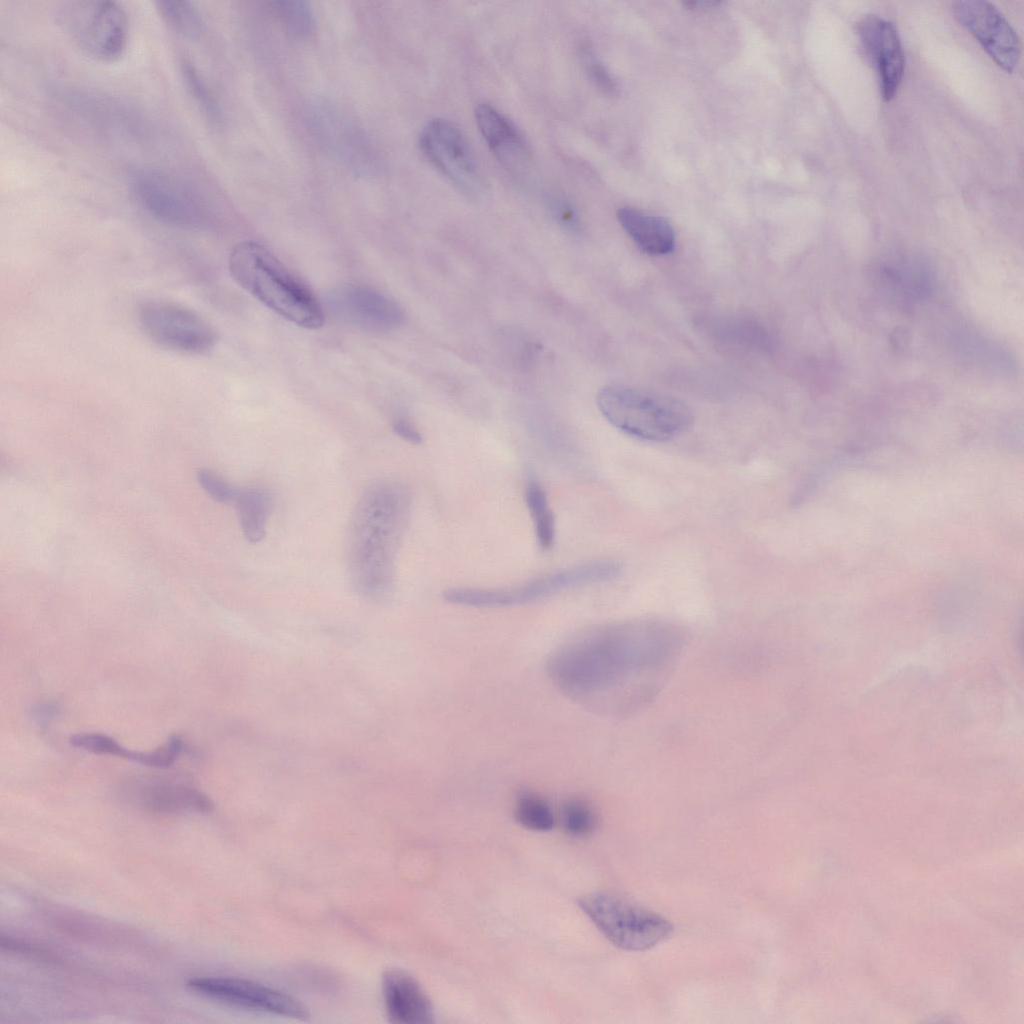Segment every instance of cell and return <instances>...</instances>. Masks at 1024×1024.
<instances>
[{
    "label": "cell",
    "mask_w": 1024,
    "mask_h": 1024,
    "mask_svg": "<svg viewBox=\"0 0 1024 1024\" xmlns=\"http://www.w3.org/2000/svg\"><path fill=\"white\" fill-rule=\"evenodd\" d=\"M58 713L56 705L48 702L37 703L32 708V716L38 722H47Z\"/></svg>",
    "instance_id": "31"
},
{
    "label": "cell",
    "mask_w": 1024,
    "mask_h": 1024,
    "mask_svg": "<svg viewBox=\"0 0 1024 1024\" xmlns=\"http://www.w3.org/2000/svg\"><path fill=\"white\" fill-rule=\"evenodd\" d=\"M155 6L163 22L177 34L190 39L201 35L203 19L192 2L164 0L155 2Z\"/></svg>",
    "instance_id": "21"
},
{
    "label": "cell",
    "mask_w": 1024,
    "mask_h": 1024,
    "mask_svg": "<svg viewBox=\"0 0 1024 1024\" xmlns=\"http://www.w3.org/2000/svg\"><path fill=\"white\" fill-rule=\"evenodd\" d=\"M475 121L490 150L506 166L517 168L528 159L526 141L515 124L488 103L475 108Z\"/></svg>",
    "instance_id": "17"
},
{
    "label": "cell",
    "mask_w": 1024,
    "mask_h": 1024,
    "mask_svg": "<svg viewBox=\"0 0 1024 1024\" xmlns=\"http://www.w3.org/2000/svg\"><path fill=\"white\" fill-rule=\"evenodd\" d=\"M58 21L74 44L94 60L115 62L127 49L129 20L115 1L67 2L58 12Z\"/></svg>",
    "instance_id": "8"
},
{
    "label": "cell",
    "mask_w": 1024,
    "mask_h": 1024,
    "mask_svg": "<svg viewBox=\"0 0 1024 1024\" xmlns=\"http://www.w3.org/2000/svg\"><path fill=\"white\" fill-rule=\"evenodd\" d=\"M238 518L244 537L250 543L260 542L266 535L267 521L272 510V497L261 487L238 491L236 499Z\"/></svg>",
    "instance_id": "19"
},
{
    "label": "cell",
    "mask_w": 1024,
    "mask_h": 1024,
    "mask_svg": "<svg viewBox=\"0 0 1024 1024\" xmlns=\"http://www.w3.org/2000/svg\"><path fill=\"white\" fill-rule=\"evenodd\" d=\"M383 999L389 1020L423 1024L433 1021V1007L420 984L407 972L389 969L382 976Z\"/></svg>",
    "instance_id": "16"
},
{
    "label": "cell",
    "mask_w": 1024,
    "mask_h": 1024,
    "mask_svg": "<svg viewBox=\"0 0 1024 1024\" xmlns=\"http://www.w3.org/2000/svg\"><path fill=\"white\" fill-rule=\"evenodd\" d=\"M622 571L620 562L596 559L545 573L524 582L497 588L453 587L443 592L445 601L469 607L498 608L532 603L561 591L608 581Z\"/></svg>",
    "instance_id": "5"
},
{
    "label": "cell",
    "mask_w": 1024,
    "mask_h": 1024,
    "mask_svg": "<svg viewBox=\"0 0 1024 1024\" xmlns=\"http://www.w3.org/2000/svg\"><path fill=\"white\" fill-rule=\"evenodd\" d=\"M138 205L155 220L179 229L204 231L214 214L204 196L191 184L165 170L138 168L129 176Z\"/></svg>",
    "instance_id": "6"
},
{
    "label": "cell",
    "mask_w": 1024,
    "mask_h": 1024,
    "mask_svg": "<svg viewBox=\"0 0 1024 1024\" xmlns=\"http://www.w3.org/2000/svg\"><path fill=\"white\" fill-rule=\"evenodd\" d=\"M144 334L158 346L182 354L209 352L217 342L212 325L193 309L166 299H149L138 308Z\"/></svg>",
    "instance_id": "9"
},
{
    "label": "cell",
    "mask_w": 1024,
    "mask_h": 1024,
    "mask_svg": "<svg viewBox=\"0 0 1024 1024\" xmlns=\"http://www.w3.org/2000/svg\"><path fill=\"white\" fill-rule=\"evenodd\" d=\"M721 4H722V2H720V1H708V0L688 1V2H684L683 3V5L687 6V8L691 9V10H707V9L715 8V7H717V6L721 5Z\"/></svg>",
    "instance_id": "32"
},
{
    "label": "cell",
    "mask_w": 1024,
    "mask_h": 1024,
    "mask_svg": "<svg viewBox=\"0 0 1024 1024\" xmlns=\"http://www.w3.org/2000/svg\"><path fill=\"white\" fill-rule=\"evenodd\" d=\"M410 504L401 483L381 479L367 487L355 506L347 536L348 564L355 589L365 597H384L393 587Z\"/></svg>",
    "instance_id": "2"
},
{
    "label": "cell",
    "mask_w": 1024,
    "mask_h": 1024,
    "mask_svg": "<svg viewBox=\"0 0 1024 1024\" xmlns=\"http://www.w3.org/2000/svg\"><path fill=\"white\" fill-rule=\"evenodd\" d=\"M393 431L403 440L419 445L423 441V437L417 427L409 419L405 417H397L392 423Z\"/></svg>",
    "instance_id": "30"
},
{
    "label": "cell",
    "mask_w": 1024,
    "mask_h": 1024,
    "mask_svg": "<svg viewBox=\"0 0 1024 1024\" xmlns=\"http://www.w3.org/2000/svg\"><path fill=\"white\" fill-rule=\"evenodd\" d=\"M524 499L538 546L542 550L551 549L556 534L555 518L546 491L536 479L526 481Z\"/></svg>",
    "instance_id": "20"
},
{
    "label": "cell",
    "mask_w": 1024,
    "mask_h": 1024,
    "mask_svg": "<svg viewBox=\"0 0 1024 1024\" xmlns=\"http://www.w3.org/2000/svg\"><path fill=\"white\" fill-rule=\"evenodd\" d=\"M514 815L519 824L534 831H548L555 824L550 804L538 794L523 791L515 801Z\"/></svg>",
    "instance_id": "22"
},
{
    "label": "cell",
    "mask_w": 1024,
    "mask_h": 1024,
    "mask_svg": "<svg viewBox=\"0 0 1024 1024\" xmlns=\"http://www.w3.org/2000/svg\"><path fill=\"white\" fill-rule=\"evenodd\" d=\"M578 905L612 944L624 950L650 949L674 929L662 915L608 892L583 895Z\"/></svg>",
    "instance_id": "7"
},
{
    "label": "cell",
    "mask_w": 1024,
    "mask_h": 1024,
    "mask_svg": "<svg viewBox=\"0 0 1024 1024\" xmlns=\"http://www.w3.org/2000/svg\"><path fill=\"white\" fill-rule=\"evenodd\" d=\"M124 791L130 802L154 814L208 813L213 809V803L205 793L182 780L140 778L129 782Z\"/></svg>",
    "instance_id": "14"
},
{
    "label": "cell",
    "mask_w": 1024,
    "mask_h": 1024,
    "mask_svg": "<svg viewBox=\"0 0 1024 1024\" xmlns=\"http://www.w3.org/2000/svg\"><path fill=\"white\" fill-rule=\"evenodd\" d=\"M617 218L626 233L645 253L663 255L674 249V230L665 218L632 207L620 208Z\"/></svg>",
    "instance_id": "18"
},
{
    "label": "cell",
    "mask_w": 1024,
    "mask_h": 1024,
    "mask_svg": "<svg viewBox=\"0 0 1024 1024\" xmlns=\"http://www.w3.org/2000/svg\"><path fill=\"white\" fill-rule=\"evenodd\" d=\"M271 9L293 36L309 37L315 26L309 3L300 0H279L271 3Z\"/></svg>",
    "instance_id": "24"
},
{
    "label": "cell",
    "mask_w": 1024,
    "mask_h": 1024,
    "mask_svg": "<svg viewBox=\"0 0 1024 1024\" xmlns=\"http://www.w3.org/2000/svg\"><path fill=\"white\" fill-rule=\"evenodd\" d=\"M69 741L72 746L94 754L120 757L145 766L149 763V751L130 750L105 734L78 733L71 736Z\"/></svg>",
    "instance_id": "23"
},
{
    "label": "cell",
    "mask_w": 1024,
    "mask_h": 1024,
    "mask_svg": "<svg viewBox=\"0 0 1024 1024\" xmlns=\"http://www.w3.org/2000/svg\"><path fill=\"white\" fill-rule=\"evenodd\" d=\"M683 644L673 627L652 621L590 627L549 655L546 672L567 697L595 711L621 708L636 678L674 659Z\"/></svg>",
    "instance_id": "1"
},
{
    "label": "cell",
    "mask_w": 1024,
    "mask_h": 1024,
    "mask_svg": "<svg viewBox=\"0 0 1024 1024\" xmlns=\"http://www.w3.org/2000/svg\"><path fill=\"white\" fill-rule=\"evenodd\" d=\"M952 12L999 67L1014 71L1020 58V39L996 6L983 0H959L952 4Z\"/></svg>",
    "instance_id": "12"
},
{
    "label": "cell",
    "mask_w": 1024,
    "mask_h": 1024,
    "mask_svg": "<svg viewBox=\"0 0 1024 1024\" xmlns=\"http://www.w3.org/2000/svg\"><path fill=\"white\" fill-rule=\"evenodd\" d=\"M228 267L244 290L281 317L306 329L323 325L322 306L313 293L261 244H236Z\"/></svg>",
    "instance_id": "3"
},
{
    "label": "cell",
    "mask_w": 1024,
    "mask_h": 1024,
    "mask_svg": "<svg viewBox=\"0 0 1024 1024\" xmlns=\"http://www.w3.org/2000/svg\"><path fill=\"white\" fill-rule=\"evenodd\" d=\"M425 158L463 193L474 196L482 189L477 161L462 131L450 120L434 118L419 135Z\"/></svg>",
    "instance_id": "10"
},
{
    "label": "cell",
    "mask_w": 1024,
    "mask_h": 1024,
    "mask_svg": "<svg viewBox=\"0 0 1024 1024\" xmlns=\"http://www.w3.org/2000/svg\"><path fill=\"white\" fill-rule=\"evenodd\" d=\"M329 310L341 321L369 332H388L404 319L400 305L380 291L362 285H344L327 296Z\"/></svg>",
    "instance_id": "13"
},
{
    "label": "cell",
    "mask_w": 1024,
    "mask_h": 1024,
    "mask_svg": "<svg viewBox=\"0 0 1024 1024\" xmlns=\"http://www.w3.org/2000/svg\"><path fill=\"white\" fill-rule=\"evenodd\" d=\"M550 208L559 224L571 231L579 229L580 223L577 212L567 199L560 196L552 198Z\"/></svg>",
    "instance_id": "29"
},
{
    "label": "cell",
    "mask_w": 1024,
    "mask_h": 1024,
    "mask_svg": "<svg viewBox=\"0 0 1024 1024\" xmlns=\"http://www.w3.org/2000/svg\"><path fill=\"white\" fill-rule=\"evenodd\" d=\"M198 480L203 489L216 501L222 503L235 501L239 489L233 487L217 473L202 469L198 472Z\"/></svg>",
    "instance_id": "27"
},
{
    "label": "cell",
    "mask_w": 1024,
    "mask_h": 1024,
    "mask_svg": "<svg viewBox=\"0 0 1024 1024\" xmlns=\"http://www.w3.org/2000/svg\"><path fill=\"white\" fill-rule=\"evenodd\" d=\"M181 74L188 92L203 113L211 120H218L220 112L217 102L193 63L183 60L181 62Z\"/></svg>",
    "instance_id": "25"
},
{
    "label": "cell",
    "mask_w": 1024,
    "mask_h": 1024,
    "mask_svg": "<svg viewBox=\"0 0 1024 1024\" xmlns=\"http://www.w3.org/2000/svg\"><path fill=\"white\" fill-rule=\"evenodd\" d=\"M858 35L865 54L879 79L882 98L891 101L904 73V53L895 26L876 15H866L858 23Z\"/></svg>",
    "instance_id": "15"
},
{
    "label": "cell",
    "mask_w": 1024,
    "mask_h": 1024,
    "mask_svg": "<svg viewBox=\"0 0 1024 1024\" xmlns=\"http://www.w3.org/2000/svg\"><path fill=\"white\" fill-rule=\"evenodd\" d=\"M582 58L586 67V71L589 74L593 82L604 92L608 94H615L617 91V84L608 69L588 50H583Z\"/></svg>",
    "instance_id": "28"
},
{
    "label": "cell",
    "mask_w": 1024,
    "mask_h": 1024,
    "mask_svg": "<svg viewBox=\"0 0 1024 1024\" xmlns=\"http://www.w3.org/2000/svg\"><path fill=\"white\" fill-rule=\"evenodd\" d=\"M596 403L615 428L647 441H667L693 422L691 408L681 399L655 390L613 384L603 387Z\"/></svg>",
    "instance_id": "4"
},
{
    "label": "cell",
    "mask_w": 1024,
    "mask_h": 1024,
    "mask_svg": "<svg viewBox=\"0 0 1024 1024\" xmlns=\"http://www.w3.org/2000/svg\"><path fill=\"white\" fill-rule=\"evenodd\" d=\"M186 985L203 997L227 1005L295 1019L309 1017L306 1007L297 999L250 980L224 976L194 977Z\"/></svg>",
    "instance_id": "11"
},
{
    "label": "cell",
    "mask_w": 1024,
    "mask_h": 1024,
    "mask_svg": "<svg viewBox=\"0 0 1024 1024\" xmlns=\"http://www.w3.org/2000/svg\"><path fill=\"white\" fill-rule=\"evenodd\" d=\"M562 824L566 832L574 836H585L591 833L597 824V817L592 806L583 799L567 800L561 810Z\"/></svg>",
    "instance_id": "26"
}]
</instances>
